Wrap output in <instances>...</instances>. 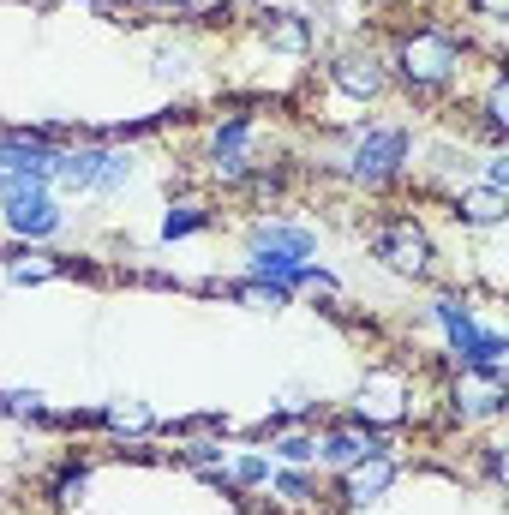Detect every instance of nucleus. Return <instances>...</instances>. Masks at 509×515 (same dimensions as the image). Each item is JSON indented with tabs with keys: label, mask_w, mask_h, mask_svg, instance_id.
I'll return each mask as SVG.
<instances>
[{
	"label": "nucleus",
	"mask_w": 509,
	"mask_h": 515,
	"mask_svg": "<svg viewBox=\"0 0 509 515\" xmlns=\"http://www.w3.org/2000/svg\"><path fill=\"white\" fill-rule=\"evenodd\" d=\"M0 198H6V222L18 234H54L60 228V210L36 174H0Z\"/></svg>",
	"instance_id": "nucleus-1"
},
{
	"label": "nucleus",
	"mask_w": 509,
	"mask_h": 515,
	"mask_svg": "<svg viewBox=\"0 0 509 515\" xmlns=\"http://www.w3.org/2000/svg\"><path fill=\"white\" fill-rule=\"evenodd\" d=\"M402 156H408V132H396V126L366 132V144L354 150V174H360V180H390V174L402 168Z\"/></svg>",
	"instance_id": "nucleus-2"
},
{
	"label": "nucleus",
	"mask_w": 509,
	"mask_h": 515,
	"mask_svg": "<svg viewBox=\"0 0 509 515\" xmlns=\"http://www.w3.org/2000/svg\"><path fill=\"white\" fill-rule=\"evenodd\" d=\"M378 258H384L390 270L420 276V270H426V258H432V246H426V234H420L414 222H384V228H378Z\"/></svg>",
	"instance_id": "nucleus-3"
},
{
	"label": "nucleus",
	"mask_w": 509,
	"mask_h": 515,
	"mask_svg": "<svg viewBox=\"0 0 509 515\" xmlns=\"http://www.w3.org/2000/svg\"><path fill=\"white\" fill-rule=\"evenodd\" d=\"M450 66H456V36L450 30H420L414 42H408V72L414 78H450Z\"/></svg>",
	"instance_id": "nucleus-4"
},
{
	"label": "nucleus",
	"mask_w": 509,
	"mask_h": 515,
	"mask_svg": "<svg viewBox=\"0 0 509 515\" xmlns=\"http://www.w3.org/2000/svg\"><path fill=\"white\" fill-rule=\"evenodd\" d=\"M246 150H252V120H234V126H222L216 132V174H246L252 162H246Z\"/></svg>",
	"instance_id": "nucleus-5"
},
{
	"label": "nucleus",
	"mask_w": 509,
	"mask_h": 515,
	"mask_svg": "<svg viewBox=\"0 0 509 515\" xmlns=\"http://www.w3.org/2000/svg\"><path fill=\"white\" fill-rule=\"evenodd\" d=\"M390 480H396V468H390L384 456H372V462H354V474H348V498H354V504H366V498H378Z\"/></svg>",
	"instance_id": "nucleus-6"
},
{
	"label": "nucleus",
	"mask_w": 509,
	"mask_h": 515,
	"mask_svg": "<svg viewBox=\"0 0 509 515\" xmlns=\"http://www.w3.org/2000/svg\"><path fill=\"white\" fill-rule=\"evenodd\" d=\"M336 84H342L348 96H378V84H384V72H378L372 60H360V54H348V60H336Z\"/></svg>",
	"instance_id": "nucleus-7"
},
{
	"label": "nucleus",
	"mask_w": 509,
	"mask_h": 515,
	"mask_svg": "<svg viewBox=\"0 0 509 515\" xmlns=\"http://www.w3.org/2000/svg\"><path fill=\"white\" fill-rule=\"evenodd\" d=\"M378 450H384V444H378L372 432H366V438H354V432H336V438L324 444V456H330L336 468H354V462H366V456H378Z\"/></svg>",
	"instance_id": "nucleus-8"
},
{
	"label": "nucleus",
	"mask_w": 509,
	"mask_h": 515,
	"mask_svg": "<svg viewBox=\"0 0 509 515\" xmlns=\"http://www.w3.org/2000/svg\"><path fill=\"white\" fill-rule=\"evenodd\" d=\"M264 36H270L276 48H306V30L294 24V12H270V18H264Z\"/></svg>",
	"instance_id": "nucleus-9"
},
{
	"label": "nucleus",
	"mask_w": 509,
	"mask_h": 515,
	"mask_svg": "<svg viewBox=\"0 0 509 515\" xmlns=\"http://www.w3.org/2000/svg\"><path fill=\"white\" fill-rule=\"evenodd\" d=\"M438 318H444V330L456 336V348H468V342H474V318H468V306H462V300H438Z\"/></svg>",
	"instance_id": "nucleus-10"
},
{
	"label": "nucleus",
	"mask_w": 509,
	"mask_h": 515,
	"mask_svg": "<svg viewBox=\"0 0 509 515\" xmlns=\"http://www.w3.org/2000/svg\"><path fill=\"white\" fill-rule=\"evenodd\" d=\"M132 180V162L126 156H102V168H96V192H114V186H126Z\"/></svg>",
	"instance_id": "nucleus-11"
},
{
	"label": "nucleus",
	"mask_w": 509,
	"mask_h": 515,
	"mask_svg": "<svg viewBox=\"0 0 509 515\" xmlns=\"http://www.w3.org/2000/svg\"><path fill=\"white\" fill-rule=\"evenodd\" d=\"M108 426H114V432H144L150 414H144L138 402H120V408H108Z\"/></svg>",
	"instance_id": "nucleus-12"
},
{
	"label": "nucleus",
	"mask_w": 509,
	"mask_h": 515,
	"mask_svg": "<svg viewBox=\"0 0 509 515\" xmlns=\"http://www.w3.org/2000/svg\"><path fill=\"white\" fill-rule=\"evenodd\" d=\"M204 222H210L204 210H168V222H162V234H168V240H174V234H198Z\"/></svg>",
	"instance_id": "nucleus-13"
},
{
	"label": "nucleus",
	"mask_w": 509,
	"mask_h": 515,
	"mask_svg": "<svg viewBox=\"0 0 509 515\" xmlns=\"http://www.w3.org/2000/svg\"><path fill=\"white\" fill-rule=\"evenodd\" d=\"M462 210H468L474 222H498V192H474V198H468Z\"/></svg>",
	"instance_id": "nucleus-14"
},
{
	"label": "nucleus",
	"mask_w": 509,
	"mask_h": 515,
	"mask_svg": "<svg viewBox=\"0 0 509 515\" xmlns=\"http://www.w3.org/2000/svg\"><path fill=\"white\" fill-rule=\"evenodd\" d=\"M234 480L258 486V480H270V462H264V456H240V462H234Z\"/></svg>",
	"instance_id": "nucleus-15"
},
{
	"label": "nucleus",
	"mask_w": 509,
	"mask_h": 515,
	"mask_svg": "<svg viewBox=\"0 0 509 515\" xmlns=\"http://www.w3.org/2000/svg\"><path fill=\"white\" fill-rule=\"evenodd\" d=\"M60 264H48V258H36V264H12V282H42V276H54Z\"/></svg>",
	"instance_id": "nucleus-16"
},
{
	"label": "nucleus",
	"mask_w": 509,
	"mask_h": 515,
	"mask_svg": "<svg viewBox=\"0 0 509 515\" xmlns=\"http://www.w3.org/2000/svg\"><path fill=\"white\" fill-rule=\"evenodd\" d=\"M276 450H282L288 462H306V456H318V444H312V438H282Z\"/></svg>",
	"instance_id": "nucleus-17"
},
{
	"label": "nucleus",
	"mask_w": 509,
	"mask_h": 515,
	"mask_svg": "<svg viewBox=\"0 0 509 515\" xmlns=\"http://www.w3.org/2000/svg\"><path fill=\"white\" fill-rule=\"evenodd\" d=\"M282 492H288V498H294V504H306V498H312V486H306V480H300V474H288V480H282Z\"/></svg>",
	"instance_id": "nucleus-18"
},
{
	"label": "nucleus",
	"mask_w": 509,
	"mask_h": 515,
	"mask_svg": "<svg viewBox=\"0 0 509 515\" xmlns=\"http://www.w3.org/2000/svg\"><path fill=\"white\" fill-rule=\"evenodd\" d=\"M6 414H36V396H0Z\"/></svg>",
	"instance_id": "nucleus-19"
},
{
	"label": "nucleus",
	"mask_w": 509,
	"mask_h": 515,
	"mask_svg": "<svg viewBox=\"0 0 509 515\" xmlns=\"http://www.w3.org/2000/svg\"><path fill=\"white\" fill-rule=\"evenodd\" d=\"M474 6H480L486 18H498V12H504V0H474Z\"/></svg>",
	"instance_id": "nucleus-20"
}]
</instances>
